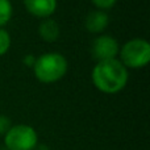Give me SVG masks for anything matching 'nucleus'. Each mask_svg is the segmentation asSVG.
I'll list each match as a JSON object with an SVG mask.
<instances>
[{"instance_id": "1", "label": "nucleus", "mask_w": 150, "mask_h": 150, "mask_svg": "<svg viewBox=\"0 0 150 150\" xmlns=\"http://www.w3.org/2000/svg\"><path fill=\"white\" fill-rule=\"evenodd\" d=\"M92 82L98 90L105 93H116L125 87L128 71L120 61H100L92 70Z\"/></svg>"}, {"instance_id": "2", "label": "nucleus", "mask_w": 150, "mask_h": 150, "mask_svg": "<svg viewBox=\"0 0 150 150\" xmlns=\"http://www.w3.org/2000/svg\"><path fill=\"white\" fill-rule=\"evenodd\" d=\"M34 75L44 83H53L59 80L67 71V61L62 54L47 53L36 59L33 65Z\"/></svg>"}, {"instance_id": "3", "label": "nucleus", "mask_w": 150, "mask_h": 150, "mask_svg": "<svg viewBox=\"0 0 150 150\" xmlns=\"http://www.w3.org/2000/svg\"><path fill=\"white\" fill-rule=\"evenodd\" d=\"M122 65L128 67H144L150 61V45L146 40L133 38L128 41L120 50Z\"/></svg>"}, {"instance_id": "4", "label": "nucleus", "mask_w": 150, "mask_h": 150, "mask_svg": "<svg viewBox=\"0 0 150 150\" xmlns=\"http://www.w3.org/2000/svg\"><path fill=\"white\" fill-rule=\"evenodd\" d=\"M37 133L29 125H15L5 134V146L8 150H33L37 145Z\"/></svg>"}, {"instance_id": "5", "label": "nucleus", "mask_w": 150, "mask_h": 150, "mask_svg": "<svg viewBox=\"0 0 150 150\" xmlns=\"http://www.w3.org/2000/svg\"><path fill=\"white\" fill-rule=\"evenodd\" d=\"M117 53H119V45L116 40L111 36L98 37L92 45V54L96 59H99V62L115 59Z\"/></svg>"}, {"instance_id": "6", "label": "nucleus", "mask_w": 150, "mask_h": 150, "mask_svg": "<svg viewBox=\"0 0 150 150\" xmlns=\"http://www.w3.org/2000/svg\"><path fill=\"white\" fill-rule=\"evenodd\" d=\"M28 12L37 17H49L55 12L57 0H24Z\"/></svg>"}, {"instance_id": "7", "label": "nucleus", "mask_w": 150, "mask_h": 150, "mask_svg": "<svg viewBox=\"0 0 150 150\" xmlns=\"http://www.w3.org/2000/svg\"><path fill=\"white\" fill-rule=\"evenodd\" d=\"M108 15L103 11H93V12L88 13L87 18H86V28L87 30L92 32V33H98V32H103L105 26L108 25Z\"/></svg>"}, {"instance_id": "8", "label": "nucleus", "mask_w": 150, "mask_h": 150, "mask_svg": "<svg viewBox=\"0 0 150 150\" xmlns=\"http://www.w3.org/2000/svg\"><path fill=\"white\" fill-rule=\"evenodd\" d=\"M40 36L46 42H54L59 37V26L52 18H45L40 25Z\"/></svg>"}, {"instance_id": "9", "label": "nucleus", "mask_w": 150, "mask_h": 150, "mask_svg": "<svg viewBox=\"0 0 150 150\" xmlns=\"http://www.w3.org/2000/svg\"><path fill=\"white\" fill-rule=\"evenodd\" d=\"M12 16V5L9 0H0V26L5 25Z\"/></svg>"}, {"instance_id": "10", "label": "nucleus", "mask_w": 150, "mask_h": 150, "mask_svg": "<svg viewBox=\"0 0 150 150\" xmlns=\"http://www.w3.org/2000/svg\"><path fill=\"white\" fill-rule=\"evenodd\" d=\"M11 46V37L7 30L0 28V55L5 54Z\"/></svg>"}, {"instance_id": "11", "label": "nucleus", "mask_w": 150, "mask_h": 150, "mask_svg": "<svg viewBox=\"0 0 150 150\" xmlns=\"http://www.w3.org/2000/svg\"><path fill=\"white\" fill-rule=\"evenodd\" d=\"M11 129V120L4 115H0V136L7 134V132Z\"/></svg>"}, {"instance_id": "12", "label": "nucleus", "mask_w": 150, "mask_h": 150, "mask_svg": "<svg viewBox=\"0 0 150 150\" xmlns=\"http://www.w3.org/2000/svg\"><path fill=\"white\" fill-rule=\"evenodd\" d=\"M117 0H92V3L96 5L98 8H101V9H108V8H112L115 4H116Z\"/></svg>"}, {"instance_id": "13", "label": "nucleus", "mask_w": 150, "mask_h": 150, "mask_svg": "<svg viewBox=\"0 0 150 150\" xmlns=\"http://www.w3.org/2000/svg\"><path fill=\"white\" fill-rule=\"evenodd\" d=\"M23 61H24V63H25L26 66H33L34 62H36V58H34V55L28 54V55H25V57H24Z\"/></svg>"}, {"instance_id": "14", "label": "nucleus", "mask_w": 150, "mask_h": 150, "mask_svg": "<svg viewBox=\"0 0 150 150\" xmlns=\"http://www.w3.org/2000/svg\"><path fill=\"white\" fill-rule=\"evenodd\" d=\"M33 150H50V149L47 148L46 145H36Z\"/></svg>"}]
</instances>
